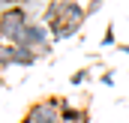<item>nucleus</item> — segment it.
<instances>
[{
  "instance_id": "obj_5",
  "label": "nucleus",
  "mask_w": 129,
  "mask_h": 123,
  "mask_svg": "<svg viewBox=\"0 0 129 123\" xmlns=\"http://www.w3.org/2000/svg\"><path fill=\"white\" fill-rule=\"evenodd\" d=\"M9 66H15V45H3L0 48V72L9 69Z\"/></svg>"
},
{
  "instance_id": "obj_3",
  "label": "nucleus",
  "mask_w": 129,
  "mask_h": 123,
  "mask_svg": "<svg viewBox=\"0 0 129 123\" xmlns=\"http://www.w3.org/2000/svg\"><path fill=\"white\" fill-rule=\"evenodd\" d=\"M87 120V111L84 108H75V105H66L60 111V123H84Z\"/></svg>"
},
{
  "instance_id": "obj_6",
  "label": "nucleus",
  "mask_w": 129,
  "mask_h": 123,
  "mask_svg": "<svg viewBox=\"0 0 129 123\" xmlns=\"http://www.w3.org/2000/svg\"><path fill=\"white\" fill-rule=\"evenodd\" d=\"M84 9H87V15H96L99 9H102V3H99V0H93V3H87Z\"/></svg>"
},
{
  "instance_id": "obj_4",
  "label": "nucleus",
  "mask_w": 129,
  "mask_h": 123,
  "mask_svg": "<svg viewBox=\"0 0 129 123\" xmlns=\"http://www.w3.org/2000/svg\"><path fill=\"white\" fill-rule=\"evenodd\" d=\"M39 60L33 51H27V48H18L15 45V66H33V63Z\"/></svg>"
},
{
  "instance_id": "obj_1",
  "label": "nucleus",
  "mask_w": 129,
  "mask_h": 123,
  "mask_svg": "<svg viewBox=\"0 0 129 123\" xmlns=\"http://www.w3.org/2000/svg\"><path fill=\"white\" fill-rule=\"evenodd\" d=\"M27 24H30V15H27L24 6H18V3L6 6V9L0 12V39H6L9 45H15V39L21 36V30H24Z\"/></svg>"
},
{
  "instance_id": "obj_10",
  "label": "nucleus",
  "mask_w": 129,
  "mask_h": 123,
  "mask_svg": "<svg viewBox=\"0 0 129 123\" xmlns=\"http://www.w3.org/2000/svg\"><path fill=\"white\" fill-rule=\"evenodd\" d=\"M0 48H3V39H0Z\"/></svg>"
},
{
  "instance_id": "obj_2",
  "label": "nucleus",
  "mask_w": 129,
  "mask_h": 123,
  "mask_svg": "<svg viewBox=\"0 0 129 123\" xmlns=\"http://www.w3.org/2000/svg\"><path fill=\"white\" fill-rule=\"evenodd\" d=\"M66 108L63 96H48V99H39L33 102L24 114L21 123H60V111Z\"/></svg>"
},
{
  "instance_id": "obj_7",
  "label": "nucleus",
  "mask_w": 129,
  "mask_h": 123,
  "mask_svg": "<svg viewBox=\"0 0 129 123\" xmlns=\"http://www.w3.org/2000/svg\"><path fill=\"white\" fill-rule=\"evenodd\" d=\"M111 42H114V30L108 27V30L102 33V45H111Z\"/></svg>"
},
{
  "instance_id": "obj_8",
  "label": "nucleus",
  "mask_w": 129,
  "mask_h": 123,
  "mask_svg": "<svg viewBox=\"0 0 129 123\" xmlns=\"http://www.w3.org/2000/svg\"><path fill=\"white\" fill-rule=\"evenodd\" d=\"M81 81H87V72H84V69H81V72H75V75H72V84H81Z\"/></svg>"
},
{
  "instance_id": "obj_9",
  "label": "nucleus",
  "mask_w": 129,
  "mask_h": 123,
  "mask_svg": "<svg viewBox=\"0 0 129 123\" xmlns=\"http://www.w3.org/2000/svg\"><path fill=\"white\" fill-rule=\"evenodd\" d=\"M120 51H123V54H129V45H120Z\"/></svg>"
}]
</instances>
